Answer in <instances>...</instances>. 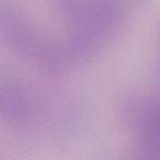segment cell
Instances as JSON below:
<instances>
[{
  "mask_svg": "<svg viewBox=\"0 0 160 160\" xmlns=\"http://www.w3.org/2000/svg\"><path fill=\"white\" fill-rule=\"evenodd\" d=\"M72 27L73 51L93 53L104 38L118 27L122 17L120 0H59Z\"/></svg>",
  "mask_w": 160,
  "mask_h": 160,
  "instance_id": "1",
  "label": "cell"
},
{
  "mask_svg": "<svg viewBox=\"0 0 160 160\" xmlns=\"http://www.w3.org/2000/svg\"><path fill=\"white\" fill-rule=\"evenodd\" d=\"M133 123L139 151L148 157L160 158V101H149L136 108Z\"/></svg>",
  "mask_w": 160,
  "mask_h": 160,
  "instance_id": "2",
  "label": "cell"
}]
</instances>
